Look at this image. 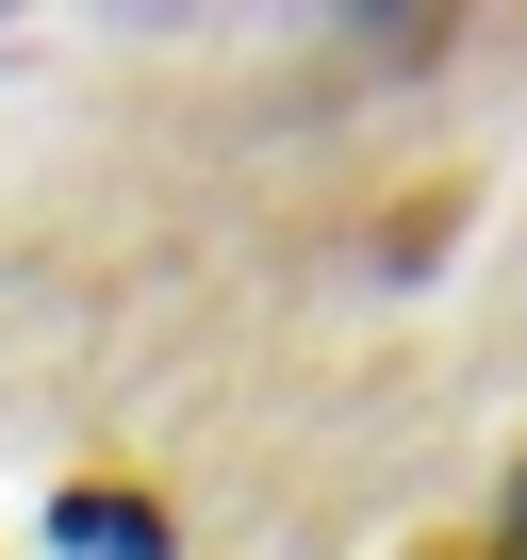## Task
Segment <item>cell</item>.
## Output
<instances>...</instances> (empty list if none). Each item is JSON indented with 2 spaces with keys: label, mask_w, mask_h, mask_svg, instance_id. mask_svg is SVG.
<instances>
[{
  "label": "cell",
  "mask_w": 527,
  "mask_h": 560,
  "mask_svg": "<svg viewBox=\"0 0 527 560\" xmlns=\"http://www.w3.org/2000/svg\"><path fill=\"white\" fill-rule=\"evenodd\" d=\"M50 527H67L83 560H181V544H165V494H149V478H67V494H50Z\"/></svg>",
  "instance_id": "1"
},
{
  "label": "cell",
  "mask_w": 527,
  "mask_h": 560,
  "mask_svg": "<svg viewBox=\"0 0 527 560\" xmlns=\"http://www.w3.org/2000/svg\"><path fill=\"white\" fill-rule=\"evenodd\" d=\"M396 560H511L494 527H429V544H396Z\"/></svg>",
  "instance_id": "2"
},
{
  "label": "cell",
  "mask_w": 527,
  "mask_h": 560,
  "mask_svg": "<svg viewBox=\"0 0 527 560\" xmlns=\"http://www.w3.org/2000/svg\"><path fill=\"white\" fill-rule=\"evenodd\" d=\"M494 544H511V560H527V462H511V494H494Z\"/></svg>",
  "instance_id": "3"
}]
</instances>
